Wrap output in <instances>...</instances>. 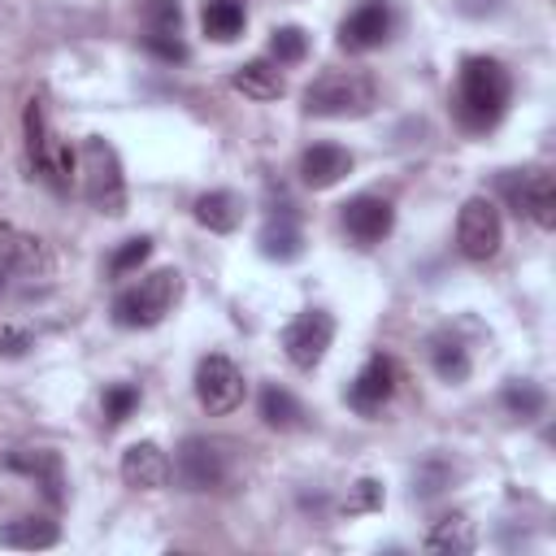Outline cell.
Returning a JSON list of instances; mask_svg holds the SVG:
<instances>
[{"label":"cell","mask_w":556,"mask_h":556,"mask_svg":"<svg viewBox=\"0 0 556 556\" xmlns=\"http://www.w3.org/2000/svg\"><path fill=\"white\" fill-rule=\"evenodd\" d=\"M513 96V78L495 56H469L456 74V117L465 130H491Z\"/></svg>","instance_id":"1"},{"label":"cell","mask_w":556,"mask_h":556,"mask_svg":"<svg viewBox=\"0 0 556 556\" xmlns=\"http://www.w3.org/2000/svg\"><path fill=\"white\" fill-rule=\"evenodd\" d=\"M78 169H83V195L96 213L122 217L126 213V178H122V161L117 148L104 135H87L78 143Z\"/></svg>","instance_id":"2"},{"label":"cell","mask_w":556,"mask_h":556,"mask_svg":"<svg viewBox=\"0 0 556 556\" xmlns=\"http://www.w3.org/2000/svg\"><path fill=\"white\" fill-rule=\"evenodd\" d=\"M374 109V78L361 70H326L304 87V113L313 117H361Z\"/></svg>","instance_id":"3"},{"label":"cell","mask_w":556,"mask_h":556,"mask_svg":"<svg viewBox=\"0 0 556 556\" xmlns=\"http://www.w3.org/2000/svg\"><path fill=\"white\" fill-rule=\"evenodd\" d=\"M178 274L174 269H152L143 274L135 287H126L117 300H113V321L126 326V330H148L156 321H165V313L174 308L178 300Z\"/></svg>","instance_id":"4"},{"label":"cell","mask_w":556,"mask_h":556,"mask_svg":"<svg viewBox=\"0 0 556 556\" xmlns=\"http://www.w3.org/2000/svg\"><path fill=\"white\" fill-rule=\"evenodd\" d=\"M174 473L187 491H217L230 473V456H226V443L222 439H204V434H191L182 439L178 456H174Z\"/></svg>","instance_id":"5"},{"label":"cell","mask_w":556,"mask_h":556,"mask_svg":"<svg viewBox=\"0 0 556 556\" xmlns=\"http://www.w3.org/2000/svg\"><path fill=\"white\" fill-rule=\"evenodd\" d=\"M500 239H504V226H500L495 200L469 195L460 204V217H456V248H460V256L465 261H491L500 252Z\"/></svg>","instance_id":"6"},{"label":"cell","mask_w":556,"mask_h":556,"mask_svg":"<svg viewBox=\"0 0 556 556\" xmlns=\"http://www.w3.org/2000/svg\"><path fill=\"white\" fill-rule=\"evenodd\" d=\"M195 400L213 417L235 413L243 404V374H239V365L230 356H222V352L200 356V365H195Z\"/></svg>","instance_id":"7"},{"label":"cell","mask_w":556,"mask_h":556,"mask_svg":"<svg viewBox=\"0 0 556 556\" xmlns=\"http://www.w3.org/2000/svg\"><path fill=\"white\" fill-rule=\"evenodd\" d=\"M500 191H504L508 204H513L517 213H526L534 226H543V230L556 226V182H552V174L504 169V174H500Z\"/></svg>","instance_id":"8"},{"label":"cell","mask_w":556,"mask_h":556,"mask_svg":"<svg viewBox=\"0 0 556 556\" xmlns=\"http://www.w3.org/2000/svg\"><path fill=\"white\" fill-rule=\"evenodd\" d=\"M334 339V317L326 308H304L287 330H282V352L295 369H313L321 365L326 348Z\"/></svg>","instance_id":"9"},{"label":"cell","mask_w":556,"mask_h":556,"mask_svg":"<svg viewBox=\"0 0 556 556\" xmlns=\"http://www.w3.org/2000/svg\"><path fill=\"white\" fill-rule=\"evenodd\" d=\"M343 230H348V239L356 243V248H374V243H382L387 235H391V226H395V208L382 200V195H352L348 204H343Z\"/></svg>","instance_id":"10"},{"label":"cell","mask_w":556,"mask_h":556,"mask_svg":"<svg viewBox=\"0 0 556 556\" xmlns=\"http://www.w3.org/2000/svg\"><path fill=\"white\" fill-rule=\"evenodd\" d=\"M395 382H400L395 361H391V356H369V361L361 365V374L352 378V387H348V404H352L356 413L374 417V413H382V404L395 395Z\"/></svg>","instance_id":"11"},{"label":"cell","mask_w":556,"mask_h":556,"mask_svg":"<svg viewBox=\"0 0 556 556\" xmlns=\"http://www.w3.org/2000/svg\"><path fill=\"white\" fill-rule=\"evenodd\" d=\"M169 473H174V465L161 452V443H152V439L130 443L122 452V482L135 486V491H161L169 482Z\"/></svg>","instance_id":"12"},{"label":"cell","mask_w":556,"mask_h":556,"mask_svg":"<svg viewBox=\"0 0 556 556\" xmlns=\"http://www.w3.org/2000/svg\"><path fill=\"white\" fill-rule=\"evenodd\" d=\"M9 469L26 473L48 495V504H61L65 500V465H61V452H52V447H17V452H9Z\"/></svg>","instance_id":"13"},{"label":"cell","mask_w":556,"mask_h":556,"mask_svg":"<svg viewBox=\"0 0 556 556\" xmlns=\"http://www.w3.org/2000/svg\"><path fill=\"white\" fill-rule=\"evenodd\" d=\"M387 30H391L387 4L369 0V4H361V9H352V13L343 17V26H339V48H348V52H369V48H378V43L387 39Z\"/></svg>","instance_id":"14"},{"label":"cell","mask_w":556,"mask_h":556,"mask_svg":"<svg viewBox=\"0 0 556 556\" xmlns=\"http://www.w3.org/2000/svg\"><path fill=\"white\" fill-rule=\"evenodd\" d=\"M348 174H352V152L339 148V143H313V148H304V156H300V178H304V187H313V191H326V187H334V182L348 178Z\"/></svg>","instance_id":"15"},{"label":"cell","mask_w":556,"mask_h":556,"mask_svg":"<svg viewBox=\"0 0 556 556\" xmlns=\"http://www.w3.org/2000/svg\"><path fill=\"white\" fill-rule=\"evenodd\" d=\"M261 256L269 261H295L304 252V235H300V222L295 213H274L265 226H261Z\"/></svg>","instance_id":"16"},{"label":"cell","mask_w":556,"mask_h":556,"mask_svg":"<svg viewBox=\"0 0 556 556\" xmlns=\"http://www.w3.org/2000/svg\"><path fill=\"white\" fill-rule=\"evenodd\" d=\"M195 222L204 226V230H213V235H230L239 222H243V200L235 195V191H204L200 200H195Z\"/></svg>","instance_id":"17"},{"label":"cell","mask_w":556,"mask_h":556,"mask_svg":"<svg viewBox=\"0 0 556 556\" xmlns=\"http://www.w3.org/2000/svg\"><path fill=\"white\" fill-rule=\"evenodd\" d=\"M230 87L235 91H243V96H252V100H278L282 96V74H278V61H248V65H239L235 74H230Z\"/></svg>","instance_id":"18"},{"label":"cell","mask_w":556,"mask_h":556,"mask_svg":"<svg viewBox=\"0 0 556 556\" xmlns=\"http://www.w3.org/2000/svg\"><path fill=\"white\" fill-rule=\"evenodd\" d=\"M22 126H26V156H30L35 174L48 182V169H52V148H56V139H48V126H43V109H39V100H30V104H26V113H22Z\"/></svg>","instance_id":"19"},{"label":"cell","mask_w":556,"mask_h":556,"mask_svg":"<svg viewBox=\"0 0 556 556\" xmlns=\"http://www.w3.org/2000/svg\"><path fill=\"white\" fill-rule=\"evenodd\" d=\"M56 539H61V530H56V521H48V517H17V521L0 526V543H4V547H26V552H35V547H52Z\"/></svg>","instance_id":"20"},{"label":"cell","mask_w":556,"mask_h":556,"mask_svg":"<svg viewBox=\"0 0 556 556\" xmlns=\"http://www.w3.org/2000/svg\"><path fill=\"white\" fill-rule=\"evenodd\" d=\"M200 22H204V35H208V39L230 43V39L243 35V4H239V0H204Z\"/></svg>","instance_id":"21"},{"label":"cell","mask_w":556,"mask_h":556,"mask_svg":"<svg viewBox=\"0 0 556 556\" xmlns=\"http://www.w3.org/2000/svg\"><path fill=\"white\" fill-rule=\"evenodd\" d=\"M430 365H434V374H439L443 382H465V378H469V352H465V343L452 339V334H439V339L430 343Z\"/></svg>","instance_id":"22"},{"label":"cell","mask_w":556,"mask_h":556,"mask_svg":"<svg viewBox=\"0 0 556 556\" xmlns=\"http://www.w3.org/2000/svg\"><path fill=\"white\" fill-rule=\"evenodd\" d=\"M4 265L17 269V274H26V278H48V269H52L48 248H43L35 235H13V243H9V261H4Z\"/></svg>","instance_id":"23"},{"label":"cell","mask_w":556,"mask_h":556,"mask_svg":"<svg viewBox=\"0 0 556 556\" xmlns=\"http://www.w3.org/2000/svg\"><path fill=\"white\" fill-rule=\"evenodd\" d=\"M426 552H447V556H465L473 552V530L465 517H443L434 521V530L426 534Z\"/></svg>","instance_id":"24"},{"label":"cell","mask_w":556,"mask_h":556,"mask_svg":"<svg viewBox=\"0 0 556 556\" xmlns=\"http://www.w3.org/2000/svg\"><path fill=\"white\" fill-rule=\"evenodd\" d=\"M261 417H265V426H274V430H291V426H300L304 408H300V400H295L287 387H265V391H261Z\"/></svg>","instance_id":"25"},{"label":"cell","mask_w":556,"mask_h":556,"mask_svg":"<svg viewBox=\"0 0 556 556\" xmlns=\"http://www.w3.org/2000/svg\"><path fill=\"white\" fill-rule=\"evenodd\" d=\"M543 404H547V395H543V387H534V382H508V387H504V408H508L513 417H521V421H534V417L543 413Z\"/></svg>","instance_id":"26"},{"label":"cell","mask_w":556,"mask_h":556,"mask_svg":"<svg viewBox=\"0 0 556 556\" xmlns=\"http://www.w3.org/2000/svg\"><path fill=\"white\" fill-rule=\"evenodd\" d=\"M135 408H139V387H130V382H113V387H104L100 413H104V421H109V426H122Z\"/></svg>","instance_id":"27"},{"label":"cell","mask_w":556,"mask_h":556,"mask_svg":"<svg viewBox=\"0 0 556 556\" xmlns=\"http://www.w3.org/2000/svg\"><path fill=\"white\" fill-rule=\"evenodd\" d=\"M304 52H308V35L300 26H278L269 35V56L278 65H295V61H304Z\"/></svg>","instance_id":"28"},{"label":"cell","mask_w":556,"mask_h":556,"mask_svg":"<svg viewBox=\"0 0 556 556\" xmlns=\"http://www.w3.org/2000/svg\"><path fill=\"white\" fill-rule=\"evenodd\" d=\"M148 256H152V239H148V235H139V239H126V243L109 256V269H113L117 278H126V274H135Z\"/></svg>","instance_id":"29"},{"label":"cell","mask_w":556,"mask_h":556,"mask_svg":"<svg viewBox=\"0 0 556 556\" xmlns=\"http://www.w3.org/2000/svg\"><path fill=\"white\" fill-rule=\"evenodd\" d=\"M143 43H148V52L161 56V61H187V43L178 39V30H148Z\"/></svg>","instance_id":"30"},{"label":"cell","mask_w":556,"mask_h":556,"mask_svg":"<svg viewBox=\"0 0 556 556\" xmlns=\"http://www.w3.org/2000/svg\"><path fill=\"white\" fill-rule=\"evenodd\" d=\"M348 513H369V508H382V482L378 478H361L343 504Z\"/></svg>","instance_id":"31"},{"label":"cell","mask_w":556,"mask_h":556,"mask_svg":"<svg viewBox=\"0 0 556 556\" xmlns=\"http://www.w3.org/2000/svg\"><path fill=\"white\" fill-rule=\"evenodd\" d=\"M26 348H30V334L26 330H13V326L0 330V356H22Z\"/></svg>","instance_id":"32"},{"label":"cell","mask_w":556,"mask_h":556,"mask_svg":"<svg viewBox=\"0 0 556 556\" xmlns=\"http://www.w3.org/2000/svg\"><path fill=\"white\" fill-rule=\"evenodd\" d=\"M504 0H460V13H469V17H486V13H495Z\"/></svg>","instance_id":"33"},{"label":"cell","mask_w":556,"mask_h":556,"mask_svg":"<svg viewBox=\"0 0 556 556\" xmlns=\"http://www.w3.org/2000/svg\"><path fill=\"white\" fill-rule=\"evenodd\" d=\"M4 278H9V265H0V287H4Z\"/></svg>","instance_id":"34"}]
</instances>
